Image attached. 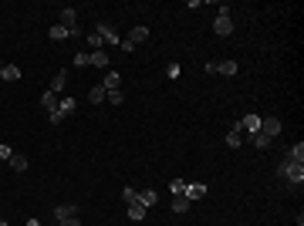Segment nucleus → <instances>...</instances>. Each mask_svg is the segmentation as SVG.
<instances>
[{"instance_id": "nucleus-33", "label": "nucleus", "mask_w": 304, "mask_h": 226, "mask_svg": "<svg viewBox=\"0 0 304 226\" xmlns=\"http://www.w3.org/2000/svg\"><path fill=\"white\" fill-rule=\"evenodd\" d=\"M0 71H3V61H0Z\"/></svg>"}, {"instance_id": "nucleus-34", "label": "nucleus", "mask_w": 304, "mask_h": 226, "mask_svg": "<svg viewBox=\"0 0 304 226\" xmlns=\"http://www.w3.org/2000/svg\"><path fill=\"white\" fill-rule=\"evenodd\" d=\"M0 226H7V223H0Z\"/></svg>"}, {"instance_id": "nucleus-23", "label": "nucleus", "mask_w": 304, "mask_h": 226, "mask_svg": "<svg viewBox=\"0 0 304 226\" xmlns=\"http://www.w3.org/2000/svg\"><path fill=\"white\" fill-rule=\"evenodd\" d=\"M58 112L64 115V118H68V115L75 112V98H61V101H58Z\"/></svg>"}, {"instance_id": "nucleus-14", "label": "nucleus", "mask_w": 304, "mask_h": 226, "mask_svg": "<svg viewBox=\"0 0 304 226\" xmlns=\"http://www.w3.org/2000/svg\"><path fill=\"white\" fill-rule=\"evenodd\" d=\"M128 41H132V44H146V41H149V27H142V24H139V27H132Z\"/></svg>"}, {"instance_id": "nucleus-2", "label": "nucleus", "mask_w": 304, "mask_h": 226, "mask_svg": "<svg viewBox=\"0 0 304 226\" xmlns=\"http://www.w3.org/2000/svg\"><path fill=\"white\" fill-rule=\"evenodd\" d=\"M58 24L71 30V37H81V30H78V10H75V7H64V10H61V21H58Z\"/></svg>"}, {"instance_id": "nucleus-11", "label": "nucleus", "mask_w": 304, "mask_h": 226, "mask_svg": "<svg viewBox=\"0 0 304 226\" xmlns=\"http://www.w3.org/2000/svg\"><path fill=\"white\" fill-rule=\"evenodd\" d=\"M0 78L14 85V81H21V68H17V64H3V71H0Z\"/></svg>"}, {"instance_id": "nucleus-31", "label": "nucleus", "mask_w": 304, "mask_h": 226, "mask_svg": "<svg viewBox=\"0 0 304 226\" xmlns=\"http://www.w3.org/2000/svg\"><path fill=\"white\" fill-rule=\"evenodd\" d=\"M10 155H14V149H10V145H0V159L10 162Z\"/></svg>"}, {"instance_id": "nucleus-9", "label": "nucleus", "mask_w": 304, "mask_h": 226, "mask_svg": "<svg viewBox=\"0 0 304 226\" xmlns=\"http://www.w3.org/2000/svg\"><path fill=\"white\" fill-rule=\"evenodd\" d=\"M95 30L101 34V41H108V44H119V37H115V27H112V24H95Z\"/></svg>"}, {"instance_id": "nucleus-6", "label": "nucleus", "mask_w": 304, "mask_h": 226, "mask_svg": "<svg viewBox=\"0 0 304 226\" xmlns=\"http://www.w3.org/2000/svg\"><path fill=\"white\" fill-rule=\"evenodd\" d=\"M240 145H243V128H240V122H237V125L227 132V149H240Z\"/></svg>"}, {"instance_id": "nucleus-1", "label": "nucleus", "mask_w": 304, "mask_h": 226, "mask_svg": "<svg viewBox=\"0 0 304 226\" xmlns=\"http://www.w3.org/2000/svg\"><path fill=\"white\" fill-rule=\"evenodd\" d=\"M280 182H284V189L287 193H301V182H304V162H294V159H280L277 162V172H274Z\"/></svg>"}, {"instance_id": "nucleus-22", "label": "nucleus", "mask_w": 304, "mask_h": 226, "mask_svg": "<svg viewBox=\"0 0 304 226\" xmlns=\"http://www.w3.org/2000/svg\"><path fill=\"white\" fill-rule=\"evenodd\" d=\"M287 159H294V162H304V145H301V142L287 149Z\"/></svg>"}, {"instance_id": "nucleus-16", "label": "nucleus", "mask_w": 304, "mask_h": 226, "mask_svg": "<svg viewBox=\"0 0 304 226\" xmlns=\"http://www.w3.org/2000/svg\"><path fill=\"white\" fill-rule=\"evenodd\" d=\"M10 169H14V172H27V155L14 152V155H10Z\"/></svg>"}, {"instance_id": "nucleus-18", "label": "nucleus", "mask_w": 304, "mask_h": 226, "mask_svg": "<svg viewBox=\"0 0 304 226\" xmlns=\"http://www.w3.org/2000/svg\"><path fill=\"white\" fill-rule=\"evenodd\" d=\"M139 202H142L146 209H149V206H155V202H159V196H155V189H142V193H139Z\"/></svg>"}, {"instance_id": "nucleus-26", "label": "nucleus", "mask_w": 304, "mask_h": 226, "mask_svg": "<svg viewBox=\"0 0 304 226\" xmlns=\"http://www.w3.org/2000/svg\"><path fill=\"white\" fill-rule=\"evenodd\" d=\"M250 142H253L257 149H267V145H271V139H267L264 132H253V135H250Z\"/></svg>"}, {"instance_id": "nucleus-12", "label": "nucleus", "mask_w": 304, "mask_h": 226, "mask_svg": "<svg viewBox=\"0 0 304 226\" xmlns=\"http://www.w3.org/2000/svg\"><path fill=\"white\" fill-rule=\"evenodd\" d=\"M119 85H122V75H119V71H105V81H101V88H105V91H115Z\"/></svg>"}, {"instance_id": "nucleus-25", "label": "nucleus", "mask_w": 304, "mask_h": 226, "mask_svg": "<svg viewBox=\"0 0 304 226\" xmlns=\"http://www.w3.org/2000/svg\"><path fill=\"white\" fill-rule=\"evenodd\" d=\"M169 193H173V196H186V182H182V179H173V182H169Z\"/></svg>"}, {"instance_id": "nucleus-17", "label": "nucleus", "mask_w": 304, "mask_h": 226, "mask_svg": "<svg viewBox=\"0 0 304 226\" xmlns=\"http://www.w3.org/2000/svg\"><path fill=\"white\" fill-rule=\"evenodd\" d=\"M64 85H68V71H58V75H54V81H51V91H54V95H61V91H64Z\"/></svg>"}, {"instance_id": "nucleus-7", "label": "nucleus", "mask_w": 304, "mask_h": 226, "mask_svg": "<svg viewBox=\"0 0 304 226\" xmlns=\"http://www.w3.org/2000/svg\"><path fill=\"white\" fill-rule=\"evenodd\" d=\"M240 128L247 132V135L260 132V115H247V118H240Z\"/></svg>"}, {"instance_id": "nucleus-21", "label": "nucleus", "mask_w": 304, "mask_h": 226, "mask_svg": "<svg viewBox=\"0 0 304 226\" xmlns=\"http://www.w3.org/2000/svg\"><path fill=\"white\" fill-rule=\"evenodd\" d=\"M88 101H91V105H98V101H105V88H101V85H95V88L88 91Z\"/></svg>"}, {"instance_id": "nucleus-20", "label": "nucleus", "mask_w": 304, "mask_h": 226, "mask_svg": "<svg viewBox=\"0 0 304 226\" xmlns=\"http://www.w3.org/2000/svg\"><path fill=\"white\" fill-rule=\"evenodd\" d=\"M91 54V64H95V68H108V54H105V51H88Z\"/></svg>"}, {"instance_id": "nucleus-15", "label": "nucleus", "mask_w": 304, "mask_h": 226, "mask_svg": "<svg viewBox=\"0 0 304 226\" xmlns=\"http://www.w3.org/2000/svg\"><path fill=\"white\" fill-rule=\"evenodd\" d=\"M146 213H149V209H146L142 202H132V206H128V220H135V223H142V220H146Z\"/></svg>"}, {"instance_id": "nucleus-27", "label": "nucleus", "mask_w": 304, "mask_h": 226, "mask_svg": "<svg viewBox=\"0 0 304 226\" xmlns=\"http://www.w3.org/2000/svg\"><path fill=\"white\" fill-rule=\"evenodd\" d=\"M186 209H189V199H186V196L173 199V213H186Z\"/></svg>"}, {"instance_id": "nucleus-8", "label": "nucleus", "mask_w": 304, "mask_h": 226, "mask_svg": "<svg viewBox=\"0 0 304 226\" xmlns=\"http://www.w3.org/2000/svg\"><path fill=\"white\" fill-rule=\"evenodd\" d=\"M206 196V186L203 182H186V199L193 202V199H203Z\"/></svg>"}, {"instance_id": "nucleus-4", "label": "nucleus", "mask_w": 304, "mask_h": 226, "mask_svg": "<svg viewBox=\"0 0 304 226\" xmlns=\"http://www.w3.org/2000/svg\"><path fill=\"white\" fill-rule=\"evenodd\" d=\"M213 30H216L220 37L233 34V17H223V14H216V21H213Z\"/></svg>"}, {"instance_id": "nucleus-28", "label": "nucleus", "mask_w": 304, "mask_h": 226, "mask_svg": "<svg viewBox=\"0 0 304 226\" xmlns=\"http://www.w3.org/2000/svg\"><path fill=\"white\" fill-rule=\"evenodd\" d=\"M75 64H78V68H88V64H91V54H88V51H78V54H75Z\"/></svg>"}, {"instance_id": "nucleus-10", "label": "nucleus", "mask_w": 304, "mask_h": 226, "mask_svg": "<svg viewBox=\"0 0 304 226\" xmlns=\"http://www.w3.org/2000/svg\"><path fill=\"white\" fill-rule=\"evenodd\" d=\"M216 75L233 78V75H237V61H216Z\"/></svg>"}, {"instance_id": "nucleus-13", "label": "nucleus", "mask_w": 304, "mask_h": 226, "mask_svg": "<svg viewBox=\"0 0 304 226\" xmlns=\"http://www.w3.org/2000/svg\"><path fill=\"white\" fill-rule=\"evenodd\" d=\"M58 95H54V91H44V95H41V105H44V108H48V115L51 112H58Z\"/></svg>"}, {"instance_id": "nucleus-3", "label": "nucleus", "mask_w": 304, "mask_h": 226, "mask_svg": "<svg viewBox=\"0 0 304 226\" xmlns=\"http://www.w3.org/2000/svg\"><path fill=\"white\" fill-rule=\"evenodd\" d=\"M260 132H264V135H267V139H277V135H280V132H284V125H280V118H260Z\"/></svg>"}, {"instance_id": "nucleus-5", "label": "nucleus", "mask_w": 304, "mask_h": 226, "mask_svg": "<svg viewBox=\"0 0 304 226\" xmlns=\"http://www.w3.org/2000/svg\"><path fill=\"white\" fill-rule=\"evenodd\" d=\"M71 216H78V206L75 202H61V206H54V220H71Z\"/></svg>"}, {"instance_id": "nucleus-29", "label": "nucleus", "mask_w": 304, "mask_h": 226, "mask_svg": "<svg viewBox=\"0 0 304 226\" xmlns=\"http://www.w3.org/2000/svg\"><path fill=\"white\" fill-rule=\"evenodd\" d=\"M122 199H125V202H128V206H132V202H139V193H135V189H128V186H125V189H122Z\"/></svg>"}, {"instance_id": "nucleus-24", "label": "nucleus", "mask_w": 304, "mask_h": 226, "mask_svg": "<svg viewBox=\"0 0 304 226\" xmlns=\"http://www.w3.org/2000/svg\"><path fill=\"white\" fill-rule=\"evenodd\" d=\"M101 44H105V41H101V34H98V30H91V34H88V48H91V51H101Z\"/></svg>"}, {"instance_id": "nucleus-30", "label": "nucleus", "mask_w": 304, "mask_h": 226, "mask_svg": "<svg viewBox=\"0 0 304 226\" xmlns=\"http://www.w3.org/2000/svg\"><path fill=\"white\" fill-rule=\"evenodd\" d=\"M105 95H108V101H112V105H122V98H125L119 88H115V91H105Z\"/></svg>"}, {"instance_id": "nucleus-32", "label": "nucleus", "mask_w": 304, "mask_h": 226, "mask_svg": "<svg viewBox=\"0 0 304 226\" xmlns=\"http://www.w3.org/2000/svg\"><path fill=\"white\" fill-rule=\"evenodd\" d=\"M58 226H81V220H78V216H71V220H61Z\"/></svg>"}, {"instance_id": "nucleus-19", "label": "nucleus", "mask_w": 304, "mask_h": 226, "mask_svg": "<svg viewBox=\"0 0 304 226\" xmlns=\"http://www.w3.org/2000/svg\"><path fill=\"white\" fill-rule=\"evenodd\" d=\"M68 37H71V30H68V27H61V24L51 27V41H58V44H61V41H68Z\"/></svg>"}]
</instances>
